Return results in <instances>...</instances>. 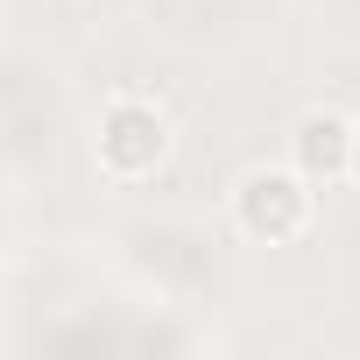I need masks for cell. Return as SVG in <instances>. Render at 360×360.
<instances>
[{
	"mask_svg": "<svg viewBox=\"0 0 360 360\" xmlns=\"http://www.w3.org/2000/svg\"><path fill=\"white\" fill-rule=\"evenodd\" d=\"M233 212H240V226L255 240H297L311 226V176H297V169H248Z\"/></svg>",
	"mask_w": 360,
	"mask_h": 360,
	"instance_id": "cell-1",
	"label": "cell"
},
{
	"mask_svg": "<svg viewBox=\"0 0 360 360\" xmlns=\"http://www.w3.org/2000/svg\"><path fill=\"white\" fill-rule=\"evenodd\" d=\"M162 155H169V120L148 99H113L99 113V162L113 176H148Z\"/></svg>",
	"mask_w": 360,
	"mask_h": 360,
	"instance_id": "cell-2",
	"label": "cell"
},
{
	"mask_svg": "<svg viewBox=\"0 0 360 360\" xmlns=\"http://www.w3.org/2000/svg\"><path fill=\"white\" fill-rule=\"evenodd\" d=\"M346 120L339 113H304L297 134H290V155H297V176H311V184H332V176L346 169Z\"/></svg>",
	"mask_w": 360,
	"mask_h": 360,
	"instance_id": "cell-3",
	"label": "cell"
},
{
	"mask_svg": "<svg viewBox=\"0 0 360 360\" xmlns=\"http://www.w3.org/2000/svg\"><path fill=\"white\" fill-rule=\"evenodd\" d=\"M346 169H353V176H360V127H353V134H346Z\"/></svg>",
	"mask_w": 360,
	"mask_h": 360,
	"instance_id": "cell-4",
	"label": "cell"
}]
</instances>
